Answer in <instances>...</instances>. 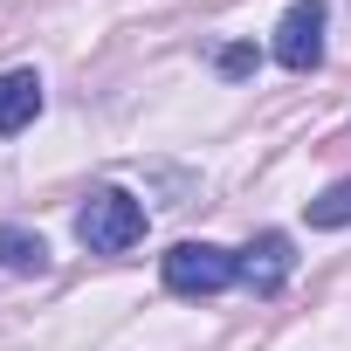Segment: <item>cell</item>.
I'll return each mask as SVG.
<instances>
[{
  "label": "cell",
  "mask_w": 351,
  "mask_h": 351,
  "mask_svg": "<svg viewBox=\"0 0 351 351\" xmlns=\"http://www.w3.org/2000/svg\"><path fill=\"white\" fill-rule=\"evenodd\" d=\"M214 69H221V76H248V69H255V49H248V42H228V49L214 56Z\"/></svg>",
  "instance_id": "obj_8"
},
{
  "label": "cell",
  "mask_w": 351,
  "mask_h": 351,
  "mask_svg": "<svg viewBox=\"0 0 351 351\" xmlns=\"http://www.w3.org/2000/svg\"><path fill=\"white\" fill-rule=\"evenodd\" d=\"M42 117V76L35 69H8L0 76V138H14Z\"/></svg>",
  "instance_id": "obj_5"
},
{
  "label": "cell",
  "mask_w": 351,
  "mask_h": 351,
  "mask_svg": "<svg viewBox=\"0 0 351 351\" xmlns=\"http://www.w3.org/2000/svg\"><path fill=\"white\" fill-rule=\"evenodd\" d=\"M158 276H165L172 296H221L228 282H241V255H228L214 241H180L158 262Z\"/></svg>",
  "instance_id": "obj_2"
},
{
  "label": "cell",
  "mask_w": 351,
  "mask_h": 351,
  "mask_svg": "<svg viewBox=\"0 0 351 351\" xmlns=\"http://www.w3.org/2000/svg\"><path fill=\"white\" fill-rule=\"evenodd\" d=\"M289 269H296V248H289V234H276V228L241 248V282H248L255 296H276V289L289 282Z\"/></svg>",
  "instance_id": "obj_4"
},
{
  "label": "cell",
  "mask_w": 351,
  "mask_h": 351,
  "mask_svg": "<svg viewBox=\"0 0 351 351\" xmlns=\"http://www.w3.org/2000/svg\"><path fill=\"white\" fill-rule=\"evenodd\" d=\"M344 221H351V180L330 186L324 200H310V228H344Z\"/></svg>",
  "instance_id": "obj_7"
},
{
  "label": "cell",
  "mask_w": 351,
  "mask_h": 351,
  "mask_svg": "<svg viewBox=\"0 0 351 351\" xmlns=\"http://www.w3.org/2000/svg\"><path fill=\"white\" fill-rule=\"evenodd\" d=\"M276 62L296 69V76H310V69L324 62V0H296V8L282 14V28H276Z\"/></svg>",
  "instance_id": "obj_3"
},
{
  "label": "cell",
  "mask_w": 351,
  "mask_h": 351,
  "mask_svg": "<svg viewBox=\"0 0 351 351\" xmlns=\"http://www.w3.org/2000/svg\"><path fill=\"white\" fill-rule=\"evenodd\" d=\"M0 269H14V276H42V269H49V241L28 234V228H0Z\"/></svg>",
  "instance_id": "obj_6"
},
{
  "label": "cell",
  "mask_w": 351,
  "mask_h": 351,
  "mask_svg": "<svg viewBox=\"0 0 351 351\" xmlns=\"http://www.w3.org/2000/svg\"><path fill=\"white\" fill-rule=\"evenodd\" d=\"M76 241L90 255H124V248L145 241V207L131 193H117V186H97L83 200V214H76Z\"/></svg>",
  "instance_id": "obj_1"
}]
</instances>
